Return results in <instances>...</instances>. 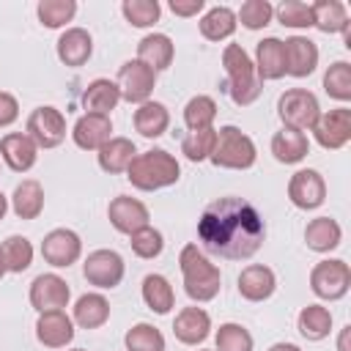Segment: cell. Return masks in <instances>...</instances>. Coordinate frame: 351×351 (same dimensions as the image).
<instances>
[{"label": "cell", "mask_w": 351, "mask_h": 351, "mask_svg": "<svg viewBox=\"0 0 351 351\" xmlns=\"http://www.w3.org/2000/svg\"><path fill=\"white\" fill-rule=\"evenodd\" d=\"M197 239L200 247L217 258L247 261L261 250L266 225L250 200L225 195L203 208L197 219Z\"/></svg>", "instance_id": "1"}, {"label": "cell", "mask_w": 351, "mask_h": 351, "mask_svg": "<svg viewBox=\"0 0 351 351\" xmlns=\"http://www.w3.org/2000/svg\"><path fill=\"white\" fill-rule=\"evenodd\" d=\"M252 346H255V340H252L247 326L233 324V321L219 324V329H217V351H252Z\"/></svg>", "instance_id": "41"}, {"label": "cell", "mask_w": 351, "mask_h": 351, "mask_svg": "<svg viewBox=\"0 0 351 351\" xmlns=\"http://www.w3.org/2000/svg\"><path fill=\"white\" fill-rule=\"evenodd\" d=\"M99 167L104 173H126V167L132 165V159L137 156V148L129 137H110L99 151Z\"/></svg>", "instance_id": "28"}, {"label": "cell", "mask_w": 351, "mask_h": 351, "mask_svg": "<svg viewBox=\"0 0 351 351\" xmlns=\"http://www.w3.org/2000/svg\"><path fill=\"white\" fill-rule=\"evenodd\" d=\"M222 66H225V74H228V93H230V99L239 107L252 104L261 96L263 82H261V77L255 71V63L247 55V49L241 44H228L222 49Z\"/></svg>", "instance_id": "4"}, {"label": "cell", "mask_w": 351, "mask_h": 351, "mask_svg": "<svg viewBox=\"0 0 351 351\" xmlns=\"http://www.w3.org/2000/svg\"><path fill=\"white\" fill-rule=\"evenodd\" d=\"M274 16V5L269 0H247L241 3V8L236 11V22H241L247 30H261L271 22Z\"/></svg>", "instance_id": "43"}, {"label": "cell", "mask_w": 351, "mask_h": 351, "mask_svg": "<svg viewBox=\"0 0 351 351\" xmlns=\"http://www.w3.org/2000/svg\"><path fill=\"white\" fill-rule=\"evenodd\" d=\"M217 121V101L211 96H192L184 107V123L189 132H203V129H214Z\"/></svg>", "instance_id": "36"}, {"label": "cell", "mask_w": 351, "mask_h": 351, "mask_svg": "<svg viewBox=\"0 0 351 351\" xmlns=\"http://www.w3.org/2000/svg\"><path fill=\"white\" fill-rule=\"evenodd\" d=\"M236 11L228 5H211L200 16V36L208 41H225L236 33Z\"/></svg>", "instance_id": "33"}, {"label": "cell", "mask_w": 351, "mask_h": 351, "mask_svg": "<svg viewBox=\"0 0 351 351\" xmlns=\"http://www.w3.org/2000/svg\"><path fill=\"white\" fill-rule=\"evenodd\" d=\"M277 115L285 129L313 132V126L321 115V104H318L315 93H310L307 88H291L277 99Z\"/></svg>", "instance_id": "6"}, {"label": "cell", "mask_w": 351, "mask_h": 351, "mask_svg": "<svg viewBox=\"0 0 351 351\" xmlns=\"http://www.w3.org/2000/svg\"><path fill=\"white\" fill-rule=\"evenodd\" d=\"M274 16L285 27H313V11L307 3H299V0H282L274 8Z\"/></svg>", "instance_id": "46"}, {"label": "cell", "mask_w": 351, "mask_h": 351, "mask_svg": "<svg viewBox=\"0 0 351 351\" xmlns=\"http://www.w3.org/2000/svg\"><path fill=\"white\" fill-rule=\"evenodd\" d=\"M107 219H110V225H112L118 233L132 236L134 230H140V228L148 225L151 214H148V206H145L143 200L129 197V195H118V197H112L110 206H107Z\"/></svg>", "instance_id": "15"}, {"label": "cell", "mask_w": 351, "mask_h": 351, "mask_svg": "<svg viewBox=\"0 0 351 351\" xmlns=\"http://www.w3.org/2000/svg\"><path fill=\"white\" fill-rule=\"evenodd\" d=\"M178 266L184 277V291L192 302H211L219 293L222 271L217 263L206 258V252L197 244H186L178 252Z\"/></svg>", "instance_id": "3"}, {"label": "cell", "mask_w": 351, "mask_h": 351, "mask_svg": "<svg viewBox=\"0 0 351 351\" xmlns=\"http://www.w3.org/2000/svg\"><path fill=\"white\" fill-rule=\"evenodd\" d=\"M271 154L282 165H296V162H302L310 154V140H307L304 132H296V129H285L282 126L271 137Z\"/></svg>", "instance_id": "27"}, {"label": "cell", "mask_w": 351, "mask_h": 351, "mask_svg": "<svg viewBox=\"0 0 351 351\" xmlns=\"http://www.w3.org/2000/svg\"><path fill=\"white\" fill-rule=\"evenodd\" d=\"M129 239H132V241H129V244H132V252H134L137 258H143V261H151V258H156V255L165 250L162 233H159L156 228H151V225L134 230Z\"/></svg>", "instance_id": "45"}, {"label": "cell", "mask_w": 351, "mask_h": 351, "mask_svg": "<svg viewBox=\"0 0 351 351\" xmlns=\"http://www.w3.org/2000/svg\"><path fill=\"white\" fill-rule=\"evenodd\" d=\"M11 208L19 219H38L44 211V186L36 178H25L11 195Z\"/></svg>", "instance_id": "29"}, {"label": "cell", "mask_w": 351, "mask_h": 351, "mask_svg": "<svg viewBox=\"0 0 351 351\" xmlns=\"http://www.w3.org/2000/svg\"><path fill=\"white\" fill-rule=\"evenodd\" d=\"M126 178L132 181L134 189L156 192V189L173 186L181 178V165L165 148H151L132 159V165L126 167Z\"/></svg>", "instance_id": "2"}, {"label": "cell", "mask_w": 351, "mask_h": 351, "mask_svg": "<svg viewBox=\"0 0 351 351\" xmlns=\"http://www.w3.org/2000/svg\"><path fill=\"white\" fill-rule=\"evenodd\" d=\"M167 5L176 16H197L206 8V0H170Z\"/></svg>", "instance_id": "48"}, {"label": "cell", "mask_w": 351, "mask_h": 351, "mask_svg": "<svg viewBox=\"0 0 351 351\" xmlns=\"http://www.w3.org/2000/svg\"><path fill=\"white\" fill-rule=\"evenodd\" d=\"M200 351H211V348H200ZM214 351H217V348H214Z\"/></svg>", "instance_id": "54"}, {"label": "cell", "mask_w": 351, "mask_h": 351, "mask_svg": "<svg viewBox=\"0 0 351 351\" xmlns=\"http://www.w3.org/2000/svg\"><path fill=\"white\" fill-rule=\"evenodd\" d=\"M0 156L14 173H27L38 159V145L25 132H8L0 140Z\"/></svg>", "instance_id": "20"}, {"label": "cell", "mask_w": 351, "mask_h": 351, "mask_svg": "<svg viewBox=\"0 0 351 351\" xmlns=\"http://www.w3.org/2000/svg\"><path fill=\"white\" fill-rule=\"evenodd\" d=\"M118 90H121V99L129 101V104H145L156 88V71L148 69L143 60H126L121 63L118 69V80H115Z\"/></svg>", "instance_id": "8"}, {"label": "cell", "mask_w": 351, "mask_h": 351, "mask_svg": "<svg viewBox=\"0 0 351 351\" xmlns=\"http://www.w3.org/2000/svg\"><path fill=\"white\" fill-rule=\"evenodd\" d=\"M55 49H58L60 63L77 69V66H85L88 58L93 55V38H90V33L85 27H66L60 33Z\"/></svg>", "instance_id": "22"}, {"label": "cell", "mask_w": 351, "mask_h": 351, "mask_svg": "<svg viewBox=\"0 0 351 351\" xmlns=\"http://www.w3.org/2000/svg\"><path fill=\"white\" fill-rule=\"evenodd\" d=\"M288 197L296 208L302 211H313L326 200V181L318 170L313 167H302L291 176L288 181Z\"/></svg>", "instance_id": "13"}, {"label": "cell", "mask_w": 351, "mask_h": 351, "mask_svg": "<svg viewBox=\"0 0 351 351\" xmlns=\"http://www.w3.org/2000/svg\"><path fill=\"white\" fill-rule=\"evenodd\" d=\"M69 351H85V348H69Z\"/></svg>", "instance_id": "53"}, {"label": "cell", "mask_w": 351, "mask_h": 351, "mask_svg": "<svg viewBox=\"0 0 351 351\" xmlns=\"http://www.w3.org/2000/svg\"><path fill=\"white\" fill-rule=\"evenodd\" d=\"M16 118H19V101H16V96L8 93V90H0V129L3 126H11Z\"/></svg>", "instance_id": "47"}, {"label": "cell", "mask_w": 351, "mask_h": 351, "mask_svg": "<svg viewBox=\"0 0 351 351\" xmlns=\"http://www.w3.org/2000/svg\"><path fill=\"white\" fill-rule=\"evenodd\" d=\"M27 296H30L33 310H38V313H44V310H63L69 304V299H71V288H69V282L60 274L47 271V274H38L30 282V293Z\"/></svg>", "instance_id": "14"}, {"label": "cell", "mask_w": 351, "mask_h": 351, "mask_svg": "<svg viewBox=\"0 0 351 351\" xmlns=\"http://www.w3.org/2000/svg\"><path fill=\"white\" fill-rule=\"evenodd\" d=\"M0 252H3L5 271H11V274H22L33 263V244L25 236H8L0 244Z\"/></svg>", "instance_id": "37"}, {"label": "cell", "mask_w": 351, "mask_h": 351, "mask_svg": "<svg viewBox=\"0 0 351 351\" xmlns=\"http://www.w3.org/2000/svg\"><path fill=\"white\" fill-rule=\"evenodd\" d=\"M315 143L326 151H340L351 140V110L348 107H335L329 112H321L315 126H313Z\"/></svg>", "instance_id": "12"}, {"label": "cell", "mask_w": 351, "mask_h": 351, "mask_svg": "<svg viewBox=\"0 0 351 351\" xmlns=\"http://www.w3.org/2000/svg\"><path fill=\"white\" fill-rule=\"evenodd\" d=\"M36 14H38V22L44 27H63L66 22L74 19L77 3L74 0H41L36 5Z\"/></svg>", "instance_id": "40"}, {"label": "cell", "mask_w": 351, "mask_h": 351, "mask_svg": "<svg viewBox=\"0 0 351 351\" xmlns=\"http://www.w3.org/2000/svg\"><path fill=\"white\" fill-rule=\"evenodd\" d=\"M252 63H255V71H258L261 82L263 80H280V77H285V47H282V41L274 38V36L258 41L255 60Z\"/></svg>", "instance_id": "24"}, {"label": "cell", "mask_w": 351, "mask_h": 351, "mask_svg": "<svg viewBox=\"0 0 351 351\" xmlns=\"http://www.w3.org/2000/svg\"><path fill=\"white\" fill-rule=\"evenodd\" d=\"M173 58H176V47H173V38L165 33H148L137 44V60H143L154 71L170 69Z\"/></svg>", "instance_id": "23"}, {"label": "cell", "mask_w": 351, "mask_h": 351, "mask_svg": "<svg viewBox=\"0 0 351 351\" xmlns=\"http://www.w3.org/2000/svg\"><path fill=\"white\" fill-rule=\"evenodd\" d=\"M304 241L313 252H332L343 241V228L332 217H315L304 228Z\"/></svg>", "instance_id": "25"}, {"label": "cell", "mask_w": 351, "mask_h": 351, "mask_svg": "<svg viewBox=\"0 0 351 351\" xmlns=\"http://www.w3.org/2000/svg\"><path fill=\"white\" fill-rule=\"evenodd\" d=\"M3 274H5V263H3V252H0V280H3Z\"/></svg>", "instance_id": "52"}, {"label": "cell", "mask_w": 351, "mask_h": 351, "mask_svg": "<svg viewBox=\"0 0 351 351\" xmlns=\"http://www.w3.org/2000/svg\"><path fill=\"white\" fill-rule=\"evenodd\" d=\"M110 318V302L101 296V293H82L77 302H74V315L71 321L82 329H99L104 326Z\"/></svg>", "instance_id": "30"}, {"label": "cell", "mask_w": 351, "mask_h": 351, "mask_svg": "<svg viewBox=\"0 0 351 351\" xmlns=\"http://www.w3.org/2000/svg\"><path fill=\"white\" fill-rule=\"evenodd\" d=\"M25 134L38 145V148H55L66 137V115L58 107H36L27 115Z\"/></svg>", "instance_id": "9"}, {"label": "cell", "mask_w": 351, "mask_h": 351, "mask_svg": "<svg viewBox=\"0 0 351 351\" xmlns=\"http://www.w3.org/2000/svg\"><path fill=\"white\" fill-rule=\"evenodd\" d=\"M214 143H217V129L189 132V134L181 140V154H184L189 162H203V159L211 156Z\"/></svg>", "instance_id": "44"}, {"label": "cell", "mask_w": 351, "mask_h": 351, "mask_svg": "<svg viewBox=\"0 0 351 351\" xmlns=\"http://www.w3.org/2000/svg\"><path fill=\"white\" fill-rule=\"evenodd\" d=\"M324 90L337 101H351V63L335 60L324 71Z\"/></svg>", "instance_id": "38"}, {"label": "cell", "mask_w": 351, "mask_h": 351, "mask_svg": "<svg viewBox=\"0 0 351 351\" xmlns=\"http://www.w3.org/2000/svg\"><path fill=\"white\" fill-rule=\"evenodd\" d=\"M5 211H8V197H5L3 192H0V219L5 217Z\"/></svg>", "instance_id": "51"}, {"label": "cell", "mask_w": 351, "mask_h": 351, "mask_svg": "<svg viewBox=\"0 0 351 351\" xmlns=\"http://www.w3.org/2000/svg\"><path fill=\"white\" fill-rule=\"evenodd\" d=\"M285 47V74L302 80V77H310L318 66V47L313 38L307 36H291L282 41Z\"/></svg>", "instance_id": "17"}, {"label": "cell", "mask_w": 351, "mask_h": 351, "mask_svg": "<svg viewBox=\"0 0 351 351\" xmlns=\"http://www.w3.org/2000/svg\"><path fill=\"white\" fill-rule=\"evenodd\" d=\"M269 351H302L296 343H274Z\"/></svg>", "instance_id": "50"}, {"label": "cell", "mask_w": 351, "mask_h": 351, "mask_svg": "<svg viewBox=\"0 0 351 351\" xmlns=\"http://www.w3.org/2000/svg\"><path fill=\"white\" fill-rule=\"evenodd\" d=\"M236 288H239L241 299H247V302H266L277 291V277L269 266L250 263V266L241 269V274L236 280Z\"/></svg>", "instance_id": "19"}, {"label": "cell", "mask_w": 351, "mask_h": 351, "mask_svg": "<svg viewBox=\"0 0 351 351\" xmlns=\"http://www.w3.org/2000/svg\"><path fill=\"white\" fill-rule=\"evenodd\" d=\"M126 351H165V335L154 326V324H134L126 337Z\"/></svg>", "instance_id": "39"}, {"label": "cell", "mask_w": 351, "mask_h": 351, "mask_svg": "<svg viewBox=\"0 0 351 351\" xmlns=\"http://www.w3.org/2000/svg\"><path fill=\"white\" fill-rule=\"evenodd\" d=\"M74 145L82 151H99L110 137H112V121L110 115H99V112H85L77 118L74 129H71Z\"/></svg>", "instance_id": "18"}, {"label": "cell", "mask_w": 351, "mask_h": 351, "mask_svg": "<svg viewBox=\"0 0 351 351\" xmlns=\"http://www.w3.org/2000/svg\"><path fill=\"white\" fill-rule=\"evenodd\" d=\"M118 101H121V90H118L115 80H107V77H96L93 82H88V88L82 93L85 112L110 115V110H115Z\"/></svg>", "instance_id": "26"}, {"label": "cell", "mask_w": 351, "mask_h": 351, "mask_svg": "<svg viewBox=\"0 0 351 351\" xmlns=\"http://www.w3.org/2000/svg\"><path fill=\"white\" fill-rule=\"evenodd\" d=\"M351 288V266L340 258H326V261H318L310 271V291L318 296V299H326V302H337L348 293Z\"/></svg>", "instance_id": "7"}, {"label": "cell", "mask_w": 351, "mask_h": 351, "mask_svg": "<svg viewBox=\"0 0 351 351\" xmlns=\"http://www.w3.org/2000/svg\"><path fill=\"white\" fill-rule=\"evenodd\" d=\"M143 302L148 304V310L167 315L176 304V293H173L170 280L165 274H145L143 277Z\"/></svg>", "instance_id": "34"}, {"label": "cell", "mask_w": 351, "mask_h": 351, "mask_svg": "<svg viewBox=\"0 0 351 351\" xmlns=\"http://www.w3.org/2000/svg\"><path fill=\"white\" fill-rule=\"evenodd\" d=\"M296 326H299L302 337H307V340H313V343H315V340H324V337H329V332H332V313H329V307H324V304H307V307L299 310Z\"/></svg>", "instance_id": "35"}, {"label": "cell", "mask_w": 351, "mask_h": 351, "mask_svg": "<svg viewBox=\"0 0 351 351\" xmlns=\"http://www.w3.org/2000/svg\"><path fill=\"white\" fill-rule=\"evenodd\" d=\"M121 11H123V16H126L129 25H134V27H151L154 22H159L162 5L156 0H123Z\"/></svg>", "instance_id": "42"}, {"label": "cell", "mask_w": 351, "mask_h": 351, "mask_svg": "<svg viewBox=\"0 0 351 351\" xmlns=\"http://www.w3.org/2000/svg\"><path fill=\"white\" fill-rule=\"evenodd\" d=\"M126 274V263L115 250H93L82 263V277L96 288H115Z\"/></svg>", "instance_id": "10"}, {"label": "cell", "mask_w": 351, "mask_h": 351, "mask_svg": "<svg viewBox=\"0 0 351 351\" xmlns=\"http://www.w3.org/2000/svg\"><path fill=\"white\" fill-rule=\"evenodd\" d=\"M310 11H313V27H318L321 33H346L351 25L348 11L340 0H315Z\"/></svg>", "instance_id": "31"}, {"label": "cell", "mask_w": 351, "mask_h": 351, "mask_svg": "<svg viewBox=\"0 0 351 351\" xmlns=\"http://www.w3.org/2000/svg\"><path fill=\"white\" fill-rule=\"evenodd\" d=\"M41 255L55 269H69L82 255V239L71 228H55L41 241Z\"/></svg>", "instance_id": "11"}, {"label": "cell", "mask_w": 351, "mask_h": 351, "mask_svg": "<svg viewBox=\"0 0 351 351\" xmlns=\"http://www.w3.org/2000/svg\"><path fill=\"white\" fill-rule=\"evenodd\" d=\"M167 126H170V112H167V107L162 101L148 99L145 104H140L134 110V129L143 137H148V140L162 137L167 132Z\"/></svg>", "instance_id": "32"}, {"label": "cell", "mask_w": 351, "mask_h": 351, "mask_svg": "<svg viewBox=\"0 0 351 351\" xmlns=\"http://www.w3.org/2000/svg\"><path fill=\"white\" fill-rule=\"evenodd\" d=\"M211 332V315L203 307H184L173 321V335L184 346H197Z\"/></svg>", "instance_id": "21"}, {"label": "cell", "mask_w": 351, "mask_h": 351, "mask_svg": "<svg viewBox=\"0 0 351 351\" xmlns=\"http://www.w3.org/2000/svg\"><path fill=\"white\" fill-rule=\"evenodd\" d=\"M348 335H351V326L346 324V326L340 329V335H337V351H351V348H348Z\"/></svg>", "instance_id": "49"}, {"label": "cell", "mask_w": 351, "mask_h": 351, "mask_svg": "<svg viewBox=\"0 0 351 351\" xmlns=\"http://www.w3.org/2000/svg\"><path fill=\"white\" fill-rule=\"evenodd\" d=\"M208 159L225 170H250L258 159V148L250 134H244L239 126L228 123V126L217 129V143H214V151Z\"/></svg>", "instance_id": "5"}, {"label": "cell", "mask_w": 351, "mask_h": 351, "mask_svg": "<svg viewBox=\"0 0 351 351\" xmlns=\"http://www.w3.org/2000/svg\"><path fill=\"white\" fill-rule=\"evenodd\" d=\"M36 337L47 348H66L74 340V321L66 310H44L36 321Z\"/></svg>", "instance_id": "16"}]
</instances>
